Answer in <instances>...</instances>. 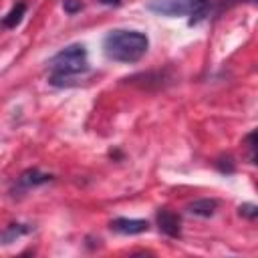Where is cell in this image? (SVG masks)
Listing matches in <instances>:
<instances>
[{"label": "cell", "mask_w": 258, "mask_h": 258, "mask_svg": "<svg viewBox=\"0 0 258 258\" xmlns=\"http://www.w3.org/2000/svg\"><path fill=\"white\" fill-rule=\"evenodd\" d=\"M149 48V36L133 28H113L103 38V54L109 60L133 64L145 56Z\"/></svg>", "instance_id": "cell-1"}, {"label": "cell", "mask_w": 258, "mask_h": 258, "mask_svg": "<svg viewBox=\"0 0 258 258\" xmlns=\"http://www.w3.org/2000/svg\"><path fill=\"white\" fill-rule=\"evenodd\" d=\"M50 73L48 83L52 87H67L71 79L89 71V52L83 42H71L46 60Z\"/></svg>", "instance_id": "cell-2"}, {"label": "cell", "mask_w": 258, "mask_h": 258, "mask_svg": "<svg viewBox=\"0 0 258 258\" xmlns=\"http://www.w3.org/2000/svg\"><path fill=\"white\" fill-rule=\"evenodd\" d=\"M147 10L161 14V16H187L189 14V0H149Z\"/></svg>", "instance_id": "cell-3"}, {"label": "cell", "mask_w": 258, "mask_h": 258, "mask_svg": "<svg viewBox=\"0 0 258 258\" xmlns=\"http://www.w3.org/2000/svg\"><path fill=\"white\" fill-rule=\"evenodd\" d=\"M155 222H157L159 232H163L165 236H169V238L181 236V218L175 212H171L167 208H159L155 212Z\"/></svg>", "instance_id": "cell-4"}, {"label": "cell", "mask_w": 258, "mask_h": 258, "mask_svg": "<svg viewBox=\"0 0 258 258\" xmlns=\"http://www.w3.org/2000/svg\"><path fill=\"white\" fill-rule=\"evenodd\" d=\"M109 228L117 234H125V236H135V234H143L149 230V222L147 220H139V218H115L109 222Z\"/></svg>", "instance_id": "cell-5"}, {"label": "cell", "mask_w": 258, "mask_h": 258, "mask_svg": "<svg viewBox=\"0 0 258 258\" xmlns=\"http://www.w3.org/2000/svg\"><path fill=\"white\" fill-rule=\"evenodd\" d=\"M218 200H214V198H202V200H196V202H191V204H187V214H191V216H198V218H212L214 214H216V210H218Z\"/></svg>", "instance_id": "cell-6"}, {"label": "cell", "mask_w": 258, "mask_h": 258, "mask_svg": "<svg viewBox=\"0 0 258 258\" xmlns=\"http://www.w3.org/2000/svg\"><path fill=\"white\" fill-rule=\"evenodd\" d=\"M48 181H52V175L44 173V171H40L36 167H30V169L22 171L20 177H18V185L20 187H36V185H42V183H48Z\"/></svg>", "instance_id": "cell-7"}, {"label": "cell", "mask_w": 258, "mask_h": 258, "mask_svg": "<svg viewBox=\"0 0 258 258\" xmlns=\"http://www.w3.org/2000/svg\"><path fill=\"white\" fill-rule=\"evenodd\" d=\"M24 12H26V2L18 0V2H14V6H12V8L2 16L0 24H2L4 28H16V26L22 22Z\"/></svg>", "instance_id": "cell-8"}, {"label": "cell", "mask_w": 258, "mask_h": 258, "mask_svg": "<svg viewBox=\"0 0 258 258\" xmlns=\"http://www.w3.org/2000/svg\"><path fill=\"white\" fill-rule=\"evenodd\" d=\"M210 12V0H189V18H187V24L194 26V24H200Z\"/></svg>", "instance_id": "cell-9"}, {"label": "cell", "mask_w": 258, "mask_h": 258, "mask_svg": "<svg viewBox=\"0 0 258 258\" xmlns=\"http://www.w3.org/2000/svg\"><path fill=\"white\" fill-rule=\"evenodd\" d=\"M28 232H32V226H28V224H10V226L2 232L0 244H10V242L18 240L20 236H26Z\"/></svg>", "instance_id": "cell-10"}, {"label": "cell", "mask_w": 258, "mask_h": 258, "mask_svg": "<svg viewBox=\"0 0 258 258\" xmlns=\"http://www.w3.org/2000/svg\"><path fill=\"white\" fill-rule=\"evenodd\" d=\"M246 147H248V159L250 163H256V131H250L244 139Z\"/></svg>", "instance_id": "cell-11"}, {"label": "cell", "mask_w": 258, "mask_h": 258, "mask_svg": "<svg viewBox=\"0 0 258 258\" xmlns=\"http://www.w3.org/2000/svg\"><path fill=\"white\" fill-rule=\"evenodd\" d=\"M238 216L248 218V220H256V216H258V206H256V204H242V206H238Z\"/></svg>", "instance_id": "cell-12"}, {"label": "cell", "mask_w": 258, "mask_h": 258, "mask_svg": "<svg viewBox=\"0 0 258 258\" xmlns=\"http://www.w3.org/2000/svg\"><path fill=\"white\" fill-rule=\"evenodd\" d=\"M216 167L222 171V173H234V169H236V165H234V159L228 155V157H220L218 161H216Z\"/></svg>", "instance_id": "cell-13"}, {"label": "cell", "mask_w": 258, "mask_h": 258, "mask_svg": "<svg viewBox=\"0 0 258 258\" xmlns=\"http://www.w3.org/2000/svg\"><path fill=\"white\" fill-rule=\"evenodd\" d=\"M62 8H64V12L69 16H73V14L83 10V2L81 0H62Z\"/></svg>", "instance_id": "cell-14"}, {"label": "cell", "mask_w": 258, "mask_h": 258, "mask_svg": "<svg viewBox=\"0 0 258 258\" xmlns=\"http://www.w3.org/2000/svg\"><path fill=\"white\" fill-rule=\"evenodd\" d=\"M97 2L103 6H119L121 4V0H97Z\"/></svg>", "instance_id": "cell-15"}]
</instances>
